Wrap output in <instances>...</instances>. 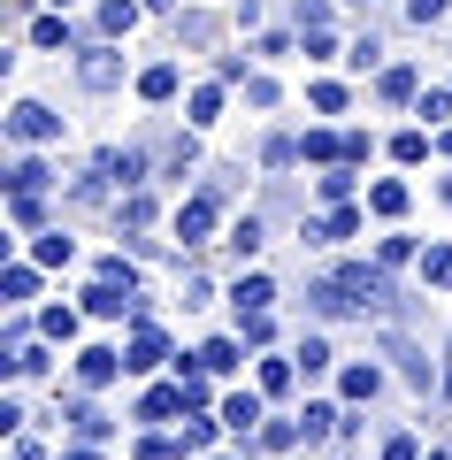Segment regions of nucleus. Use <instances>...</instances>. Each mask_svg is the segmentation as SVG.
<instances>
[{
	"mask_svg": "<svg viewBox=\"0 0 452 460\" xmlns=\"http://www.w3.org/2000/svg\"><path fill=\"white\" fill-rule=\"evenodd\" d=\"M315 314H353V307H384L391 299V277L376 261H345V269H330L323 284H315Z\"/></svg>",
	"mask_w": 452,
	"mask_h": 460,
	"instance_id": "nucleus-1",
	"label": "nucleus"
},
{
	"mask_svg": "<svg viewBox=\"0 0 452 460\" xmlns=\"http://www.w3.org/2000/svg\"><path fill=\"white\" fill-rule=\"evenodd\" d=\"M215 215H223V192H215V184H208V192H192V199H184V208H177V238H184V246H208Z\"/></svg>",
	"mask_w": 452,
	"mask_h": 460,
	"instance_id": "nucleus-2",
	"label": "nucleus"
},
{
	"mask_svg": "<svg viewBox=\"0 0 452 460\" xmlns=\"http://www.w3.org/2000/svg\"><path fill=\"white\" fill-rule=\"evenodd\" d=\"M162 353H169V338L154 323H146V314H130V345H123V368L130 376H146V368H162Z\"/></svg>",
	"mask_w": 452,
	"mask_h": 460,
	"instance_id": "nucleus-3",
	"label": "nucleus"
},
{
	"mask_svg": "<svg viewBox=\"0 0 452 460\" xmlns=\"http://www.w3.org/2000/svg\"><path fill=\"white\" fill-rule=\"evenodd\" d=\"M8 138H16V146H47V138H62V115L39 108V100H23V108L8 115Z\"/></svg>",
	"mask_w": 452,
	"mask_h": 460,
	"instance_id": "nucleus-4",
	"label": "nucleus"
},
{
	"mask_svg": "<svg viewBox=\"0 0 452 460\" xmlns=\"http://www.w3.org/2000/svg\"><path fill=\"white\" fill-rule=\"evenodd\" d=\"M77 84L84 93H115V84H123V54L115 47H84L77 54Z\"/></svg>",
	"mask_w": 452,
	"mask_h": 460,
	"instance_id": "nucleus-5",
	"label": "nucleus"
},
{
	"mask_svg": "<svg viewBox=\"0 0 452 460\" xmlns=\"http://www.w3.org/2000/svg\"><path fill=\"white\" fill-rule=\"evenodd\" d=\"M84 314H100V323H115V314H138V307H130V284H115V277H100L93 292H84Z\"/></svg>",
	"mask_w": 452,
	"mask_h": 460,
	"instance_id": "nucleus-6",
	"label": "nucleus"
},
{
	"mask_svg": "<svg viewBox=\"0 0 452 460\" xmlns=\"http://www.w3.org/2000/svg\"><path fill=\"white\" fill-rule=\"evenodd\" d=\"M184 407H192V399H184V384H154V392L138 399V422H177Z\"/></svg>",
	"mask_w": 452,
	"mask_h": 460,
	"instance_id": "nucleus-7",
	"label": "nucleus"
},
{
	"mask_svg": "<svg viewBox=\"0 0 452 460\" xmlns=\"http://www.w3.org/2000/svg\"><path fill=\"white\" fill-rule=\"evenodd\" d=\"M391 361H399V376L414 384V392H430V384H437V376H430V361H421V345H414V338H391Z\"/></svg>",
	"mask_w": 452,
	"mask_h": 460,
	"instance_id": "nucleus-8",
	"label": "nucleus"
},
{
	"mask_svg": "<svg viewBox=\"0 0 452 460\" xmlns=\"http://www.w3.org/2000/svg\"><path fill=\"white\" fill-rule=\"evenodd\" d=\"M223 429L253 438V429H261V399H253V392H230V399H223Z\"/></svg>",
	"mask_w": 452,
	"mask_h": 460,
	"instance_id": "nucleus-9",
	"label": "nucleus"
},
{
	"mask_svg": "<svg viewBox=\"0 0 452 460\" xmlns=\"http://www.w3.org/2000/svg\"><path fill=\"white\" fill-rule=\"evenodd\" d=\"M146 16V0H100V39H123Z\"/></svg>",
	"mask_w": 452,
	"mask_h": 460,
	"instance_id": "nucleus-10",
	"label": "nucleus"
},
{
	"mask_svg": "<svg viewBox=\"0 0 452 460\" xmlns=\"http://www.w3.org/2000/svg\"><path fill=\"white\" fill-rule=\"evenodd\" d=\"M115 368H123V353H108V345H84L77 353V384H108Z\"/></svg>",
	"mask_w": 452,
	"mask_h": 460,
	"instance_id": "nucleus-11",
	"label": "nucleus"
},
{
	"mask_svg": "<svg viewBox=\"0 0 452 460\" xmlns=\"http://www.w3.org/2000/svg\"><path fill=\"white\" fill-rule=\"evenodd\" d=\"M315 199H330V208H345V199H353V162H330L323 177H315Z\"/></svg>",
	"mask_w": 452,
	"mask_h": 460,
	"instance_id": "nucleus-12",
	"label": "nucleus"
},
{
	"mask_svg": "<svg viewBox=\"0 0 452 460\" xmlns=\"http://www.w3.org/2000/svg\"><path fill=\"white\" fill-rule=\"evenodd\" d=\"M100 169H108L115 184H146V146H123V154H100Z\"/></svg>",
	"mask_w": 452,
	"mask_h": 460,
	"instance_id": "nucleus-13",
	"label": "nucleus"
},
{
	"mask_svg": "<svg viewBox=\"0 0 452 460\" xmlns=\"http://www.w3.org/2000/svg\"><path fill=\"white\" fill-rule=\"evenodd\" d=\"M238 353H245V338H208V345H199V368L230 376V368H238Z\"/></svg>",
	"mask_w": 452,
	"mask_h": 460,
	"instance_id": "nucleus-14",
	"label": "nucleus"
},
{
	"mask_svg": "<svg viewBox=\"0 0 452 460\" xmlns=\"http://www.w3.org/2000/svg\"><path fill=\"white\" fill-rule=\"evenodd\" d=\"M138 100H177V62H154V69H138Z\"/></svg>",
	"mask_w": 452,
	"mask_h": 460,
	"instance_id": "nucleus-15",
	"label": "nucleus"
},
{
	"mask_svg": "<svg viewBox=\"0 0 452 460\" xmlns=\"http://www.w3.org/2000/svg\"><path fill=\"white\" fill-rule=\"evenodd\" d=\"M338 429H345V414H338V407H307V414H299V438H307V445L338 438Z\"/></svg>",
	"mask_w": 452,
	"mask_h": 460,
	"instance_id": "nucleus-16",
	"label": "nucleus"
},
{
	"mask_svg": "<svg viewBox=\"0 0 452 460\" xmlns=\"http://www.w3.org/2000/svg\"><path fill=\"white\" fill-rule=\"evenodd\" d=\"M230 299H238V314H261L276 299V284L269 277H238V284H230Z\"/></svg>",
	"mask_w": 452,
	"mask_h": 460,
	"instance_id": "nucleus-17",
	"label": "nucleus"
},
{
	"mask_svg": "<svg viewBox=\"0 0 452 460\" xmlns=\"http://www.w3.org/2000/svg\"><path fill=\"white\" fill-rule=\"evenodd\" d=\"M307 238H315V246H338V238H353V215H345V208L315 215V223H307Z\"/></svg>",
	"mask_w": 452,
	"mask_h": 460,
	"instance_id": "nucleus-18",
	"label": "nucleus"
},
{
	"mask_svg": "<svg viewBox=\"0 0 452 460\" xmlns=\"http://www.w3.org/2000/svg\"><path fill=\"white\" fill-rule=\"evenodd\" d=\"M376 84H384V100H421V77H414L406 62H391V69H384Z\"/></svg>",
	"mask_w": 452,
	"mask_h": 460,
	"instance_id": "nucleus-19",
	"label": "nucleus"
},
{
	"mask_svg": "<svg viewBox=\"0 0 452 460\" xmlns=\"http://www.w3.org/2000/svg\"><path fill=\"white\" fill-rule=\"evenodd\" d=\"M368 208L399 223V215H406V184H391V177H384V184H368Z\"/></svg>",
	"mask_w": 452,
	"mask_h": 460,
	"instance_id": "nucleus-20",
	"label": "nucleus"
},
{
	"mask_svg": "<svg viewBox=\"0 0 452 460\" xmlns=\"http://www.w3.org/2000/svg\"><path fill=\"white\" fill-rule=\"evenodd\" d=\"M31 47H39V54H62V47H69V23H62V16H39V23H31Z\"/></svg>",
	"mask_w": 452,
	"mask_h": 460,
	"instance_id": "nucleus-21",
	"label": "nucleus"
},
{
	"mask_svg": "<svg viewBox=\"0 0 452 460\" xmlns=\"http://www.w3.org/2000/svg\"><path fill=\"white\" fill-rule=\"evenodd\" d=\"M39 184H47V162H39V154H23V162L8 169V192H39Z\"/></svg>",
	"mask_w": 452,
	"mask_h": 460,
	"instance_id": "nucleus-22",
	"label": "nucleus"
},
{
	"mask_svg": "<svg viewBox=\"0 0 452 460\" xmlns=\"http://www.w3.org/2000/svg\"><path fill=\"white\" fill-rule=\"evenodd\" d=\"M291 361H299V376H323V368H330V345H323V338H299Z\"/></svg>",
	"mask_w": 452,
	"mask_h": 460,
	"instance_id": "nucleus-23",
	"label": "nucleus"
},
{
	"mask_svg": "<svg viewBox=\"0 0 452 460\" xmlns=\"http://www.w3.org/2000/svg\"><path fill=\"white\" fill-rule=\"evenodd\" d=\"M39 261H47V269H69V261H77V246H69L62 230H47V238H39Z\"/></svg>",
	"mask_w": 452,
	"mask_h": 460,
	"instance_id": "nucleus-24",
	"label": "nucleus"
},
{
	"mask_svg": "<svg viewBox=\"0 0 452 460\" xmlns=\"http://www.w3.org/2000/svg\"><path fill=\"white\" fill-rule=\"evenodd\" d=\"M421 154H430V131H421V123H414V131H399V138H391V162H421Z\"/></svg>",
	"mask_w": 452,
	"mask_h": 460,
	"instance_id": "nucleus-25",
	"label": "nucleus"
},
{
	"mask_svg": "<svg viewBox=\"0 0 452 460\" xmlns=\"http://www.w3.org/2000/svg\"><path fill=\"white\" fill-rule=\"evenodd\" d=\"M376 384H384V376H376L368 361H353V368H345V399H376Z\"/></svg>",
	"mask_w": 452,
	"mask_h": 460,
	"instance_id": "nucleus-26",
	"label": "nucleus"
},
{
	"mask_svg": "<svg viewBox=\"0 0 452 460\" xmlns=\"http://www.w3.org/2000/svg\"><path fill=\"white\" fill-rule=\"evenodd\" d=\"M215 115H223V84H199L192 93V123H215Z\"/></svg>",
	"mask_w": 452,
	"mask_h": 460,
	"instance_id": "nucleus-27",
	"label": "nucleus"
},
{
	"mask_svg": "<svg viewBox=\"0 0 452 460\" xmlns=\"http://www.w3.org/2000/svg\"><path fill=\"white\" fill-rule=\"evenodd\" d=\"M0 292H8V299H31V292H39V269H23V261H16L8 277H0Z\"/></svg>",
	"mask_w": 452,
	"mask_h": 460,
	"instance_id": "nucleus-28",
	"label": "nucleus"
},
{
	"mask_svg": "<svg viewBox=\"0 0 452 460\" xmlns=\"http://www.w3.org/2000/svg\"><path fill=\"white\" fill-rule=\"evenodd\" d=\"M291 376H299V361H269V368H261V392H291Z\"/></svg>",
	"mask_w": 452,
	"mask_h": 460,
	"instance_id": "nucleus-29",
	"label": "nucleus"
},
{
	"mask_svg": "<svg viewBox=\"0 0 452 460\" xmlns=\"http://www.w3.org/2000/svg\"><path fill=\"white\" fill-rule=\"evenodd\" d=\"M69 422H77V438H108V414H100V407H69Z\"/></svg>",
	"mask_w": 452,
	"mask_h": 460,
	"instance_id": "nucleus-30",
	"label": "nucleus"
},
{
	"mask_svg": "<svg viewBox=\"0 0 452 460\" xmlns=\"http://www.w3.org/2000/svg\"><path fill=\"white\" fill-rule=\"evenodd\" d=\"M414 115H421V123H445V115H452V84H445V93H421Z\"/></svg>",
	"mask_w": 452,
	"mask_h": 460,
	"instance_id": "nucleus-31",
	"label": "nucleus"
},
{
	"mask_svg": "<svg viewBox=\"0 0 452 460\" xmlns=\"http://www.w3.org/2000/svg\"><path fill=\"white\" fill-rule=\"evenodd\" d=\"M421 277H430V284H452V246H430V253H421Z\"/></svg>",
	"mask_w": 452,
	"mask_h": 460,
	"instance_id": "nucleus-32",
	"label": "nucleus"
},
{
	"mask_svg": "<svg viewBox=\"0 0 452 460\" xmlns=\"http://www.w3.org/2000/svg\"><path fill=\"white\" fill-rule=\"evenodd\" d=\"M307 100H315L323 115H345V84H307Z\"/></svg>",
	"mask_w": 452,
	"mask_h": 460,
	"instance_id": "nucleus-33",
	"label": "nucleus"
},
{
	"mask_svg": "<svg viewBox=\"0 0 452 460\" xmlns=\"http://www.w3.org/2000/svg\"><path fill=\"white\" fill-rule=\"evenodd\" d=\"M208 438H215L208 422H184V429H177V453H208Z\"/></svg>",
	"mask_w": 452,
	"mask_h": 460,
	"instance_id": "nucleus-34",
	"label": "nucleus"
},
{
	"mask_svg": "<svg viewBox=\"0 0 452 460\" xmlns=\"http://www.w3.org/2000/svg\"><path fill=\"white\" fill-rule=\"evenodd\" d=\"M39 330H47V338H77V314H69V307H47V323H39Z\"/></svg>",
	"mask_w": 452,
	"mask_h": 460,
	"instance_id": "nucleus-35",
	"label": "nucleus"
},
{
	"mask_svg": "<svg viewBox=\"0 0 452 460\" xmlns=\"http://www.w3.org/2000/svg\"><path fill=\"white\" fill-rule=\"evenodd\" d=\"M230 246H238V253L261 246V223H253V215H245V223H230Z\"/></svg>",
	"mask_w": 452,
	"mask_h": 460,
	"instance_id": "nucleus-36",
	"label": "nucleus"
},
{
	"mask_svg": "<svg viewBox=\"0 0 452 460\" xmlns=\"http://www.w3.org/2000/svg\"><path fill=\"white\" fill-rule=\"evenodd\" d=\"M253 438H261V445H269V453H284V445H291V438H299V429H291V422H269V429H253Z\"/></svg>",
	"mask_w": 452,
	"mask_h": 460,
	"instance_id": "nucleus-37",
	"label": "nucleus"
},
{
	"mask_svg": "<svg viewBox=\"0 0 452 460\" xmlns=\"http://www.w3.org/2000/svg\"><path fill=\"white\" fill-rule=\"evenodd\" d=\"M445 8H452V0H406V16H414V23H437Z\"/></svg>",
	"mask_w": 452,
	"mask_h": 460,
	"instance_id": "nucleus-38",
	"label": "nucleus"
},
{
	"mask_svg": "<svg viewBox=\"0 0 452 460\" xmlns=\"http://www.w3.org/2000/svg\"><path fill=\"white\" fill-rule=\"evenodd\" d=\"M177 453V438H138V460H169Z\"/></svg>",
	"mask_w": 452,
	"mask_h": 460,
	"instance_id": "nucleus-39",
	"label": "nucleus"
},
{
	"mask_svg": "<svg viewBox=\"0 0 452 460\" xmlns=\"http://www.w3.org/2000/svg\"><path fill=\"white\" fill-rule=\"evenodd\" d=\"M384 460H421V453H414V438H391V445H384Z\"/></svg>",
	"mask_w": 452,
	"mask_h": 460,
	"instance_id": "nucleus-40",
	"label": "nucleus"
},
{
	"mask_svg": "<svg viewBox=\"0 0 452 460\" xmlns=\"http://www.w3.org/2000/svg\"><path fill=\"white\" fill-rule=\"evenodd\" d=\"M62 460H100V453H93V438H77V445H69Z\"/></svg>",
	"mask_w": 452,
	"mask_h": 460,
	"instance_id": "nucleus-41",
	"label": "nucleus"
},
{
	"mask_svg": "<svg viewBox=\"0 0 452 460\" xmlns=\"http://www.w3.org/2000/svg\"><path fill=\"white\" fill-rule=\"evenodd\" d=\"M437 384H445V399H452V345H445V376H437Z\"/></svg>",
	"mask_w": 452,
	"mask_h": 460,
	"instance_id": "nucleus-42",
	"label": "nucleus"
},
{
	"mask_svg": "<svg viewBox=\"0 0 452 460\" xmlns=\"http://www.w3.org/2000/svg\"><path fill=\"white\" fill-rule=\"evenodd\" d=\"M146 8H154V16H169V8H177V0H146Z\"/></svg>",
	"mask_w": 452,
	"mask_h": 460,
	"instance_id": "nucleus-43",
	"label": "nucleus"
},
{
	"mask_svg": "<svg viewBox=\"0 0 452 460\" xmlns=\"http://www.w3.org/2000/svg\"><path fill=\"white\" fill-rule=\"evenodd\" d=\"M54 8H77V0H54Z\"/></svg>",
	"mask_w": 452,
	"mask_h": 460,
	"instance_id": "nucleus-44",
	"label": "nucleus"
},
{
	"mask_svg": "<svg viewBox=\"0 0 452 460\" xmlns=\"http://www.w3.org/2000/svg\"><path fill=\"white\" fill-rule=\"evenodd\" d=\"M445 208H452V184H445Z\"/></svg>",
	"mask_w": 452,
	"mask_h": 460,
	"instance_id": "nucleus-45",
	"label": "nucleus"
},
{
	"mask_svg": "<svg viewBox=\"0 0 452 460\" xmlns=\"http://www.w3.org/2000/svg\"><path fill=\"white\" fill-rule=\"evenodd\" d=\"M430 460H452V453H430Z\"/></svg>",
	"mask_w": 452,
	"mask_h": 460,
	"instance_id": "nucleus-46",
	"label": "nucleus"
}]
</instances>
